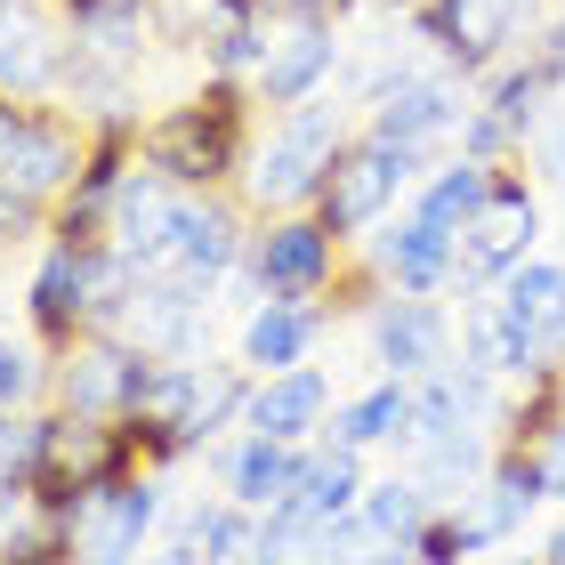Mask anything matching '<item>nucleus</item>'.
<instances>
[{"label":"nucleus","mask_w":565,"mask_h":565,"mask_svg":"<svg viewBox=\"0 0 565 565\" xmlns=\"http://www.w3.org/2000/svg\"><path fill=\"white\" fill-rule=\"evenodd\" d=\"M243 138H250V97L243 82L211 73V89H194L186 106H170L138 138V162L153 178H170L178 194H211L226 170H243Z\"/></svg>","instance_id":"obj_1"},{"label":"nucleus","mask_w":565,"mask_h":565,"mask_svg":"<svg viewBox=\"0 0 565 565\" xmlns=\"http://www.w3.org/2000/svg\"><path fill=\"white\" fill-rule=\"evenodd\" d=\"M153 518H162V501H153V477L121 469V477H97L89 493H73L57 509V550L65 565H130L146 550Z\"/></svg>","instance_id":"obj_2"},{"label":"nucleus","mask_w":565,"mask_h":565,"mask_svg":"<svg viewBox=\"0 0 565 565\" xmlns=\"http://www.w3.org/2000/svg\"><path fill=\"white\" fill-rule=\"evenodd\" d=\"M340 146H348L340 106H316V97H307V106H282L267 146L250 153V202H259V211H299V202H316Z\"/></svg>","instance_id":"obj_3"},{"label":"nucleus","mask_w":565,"mask_h":565,"mask_svg":"<svg viewBox=\"0 0 565 565\" xmlns=\"http://www.w3.org/2000/svg\"><path fill=\"white\" fill-rule=\"evenodd\" d=\"M420 170V146H388V138H348L340 153H331L323 170V194H316V218L331 226V235H364V226H380L396 211V194L413 186Z\"/></svg>","instance_id":"obj_4"},{"label":"nucleus","mask_w":565,"mask_h":565,"mask_svg":"<svg viewBox=\"0 0 565 565\" xmlns=\"http://www.w3.org/2000/svg\"><path fill=\"white\" fill-rule=\"evenodd\" d=\"M89 162V130L49 106H0V194L57 202Z\"/></svg>","instance_id":"obj_5"},{"label":"nucleus","mask_w":565,"mask_h":565,"mask_svg":"<svg viewBox=\"0 0 565 565\" xmlns=\"http://www.w3.org/2000/svg\"><path fill=\"white\" fill-rule=\"evenodd\" d=\"M130 452H138L130 420H82V413L49 420V436H41V469H33L41 518H57V509H65L73 493H89L97 477H121V469H130Z\"/></svg>","instance_id":"obj_6"},{"label":"nucleus","mask_w":565,"mask_h":565,"mask_svg":"<svg viewBox=\"0 0 565 565\" xmlns=\"http://www.w3.org/2000/svg\"><path fill=\"white\" fill-rule=\"evenodd\" d=\"M533 235H542V218H533V194L518 186V178H493L484 211L460 226V259H452V275H460V282H501L509 267H525Z\"/></svg>","instance_id":"obj_7"},{"label":"nucleus","mask_w":565,"mask_h":565,"mask_svg":"<svg viewBox=\"0 0 565 565\" xmlns=\"http://www.w3.org/2000/svg\"><path fill=\"white\" fill-rule=\"evenodd\" d=\"M146 372H153L146 348L89 340V348H73V364L57 372V396H65V413H82V420H130L138 396H146Z\"/></svg>","instance_id":"obj_8"},{"label":"nucleus","mask_w":565,"mask_h":565,"mask_svg":"<svg viewBox=\"0 0 565 565\" xmlns=\"http://www.w3.org/2000/svg\"><path fill=\"white\" fill-rule=\"evenodd\" d=\"M518 17H525V0H420V33L460 73L501 65V49L518 41Z\"/></svg>","instance_id":"obj_9"},{"label":"nucleus","mask_w":565,"mask_h":565,"mask_svg":"<svg viewBox=\"0 0 565 565\" xmlns=\"http://www.w3.org/2000/svg\"><path fill=\"white\" fill-rule=\"evenodd\" d=\"M97 250L106 243H73L57 235L41 250V267H33V323L49 331V340H73V331H89V307H97Z\"/></svg>","instance_id":"obj_10"},{"label":"nucleus","mask_w":565,"mask_h":565,"mask_svg":"<svg viewBox=\"0 0 565 565\" xmlns=\"http://www.w3.org/2000/svg\"><path fill=\"white\" fill-rule=\"evenodd\" d=\"M331 226L323 218H275L259 243H250V275H259V291L275 299H316L331 282Z\"/></svg>","instance_id":"obj_11"},{"label":"nucleus","mask_w":565,"mask_h":565,"mask_svg":"<svg viewBox=\"0 0 565 565\" xmlns=\"http://www.w3.org/2000/svg\"><path fill=\"white\" fill-rule=\"evenodd\" d=\"M493 307H501V323L518 331L525 364L542 372V355L565 340V267H550V259H525V267H509Z\"/></svg>","instance_id":"obj_12"},{"label":"nucleus","mask_w":565,"mask_h":565,"mask_svg":"<svg viewBox=\"0 0 565 565\" xmlns=\"http://www.w3.org/2000/svg\"><path fill=\"white\" fill-rule=\"evenodd\" d=\"M57 24L73 33V49H82L89 65L130 73L138 49L153 41V0H57Z\"/></svg>","instance_id":"obj_13"},{"label":"nucleus","mask_w":565,"mask_h":565,"mask_svg":"<svg viewBox=\"0 0 565 565\" xmlns=\"http://www.w3.org/2000/svg\"><path fill=\"white\" fill-rule=\"evenodd\" d=\"M372 340H380V364H388V380H428V372H445L452 323H445V307H436L428 291H404V299L380 307Z\"/></svg>","instance_id":"obj_14"},{"label":"nucleus","mask_w":565,"mask_h":565,"mask_svg":"<svg viewBox=\"0 0 565 565\" xmlns=\"http://www.w3.org/2000/svg\"><path fill=\"white\" fill-rule=\"evenodd\" d=\"M331 57H340V41H331V24H275L267 57H259V106H307V97L323 89Z\"/></svg>","instance_id":"obj_15"},{"label":"nucleus","mask_w":565,"mask_h":565,"mask_svg":"<svg viewBox=\"0 0 565 565\" xmlns=\"http://www.w3.org/2000/svg\"><path fill=\"white\" fill-rule=\"evenodd\" d=\"M452 121H460V97L436 73H396L372 97V138H388V146H436Z\"/></svg>","instance_id":"obj_16"},{"label":"nucleus","mask_w":565,"mask_h":565,"mask_svg":"<svg viewBox=\"0 0 565 565\" xmlns=\"http://www.w3.org/2000/svg\"><path fill=\"white\" fill-rule=\"evenodd\" d=\"M323 413H331V380L307 372V364H291V372H267L259 388H250L243 428L250 436H282V445H307V436L323 428Z\"/></svg>","instance_id":"obj_17"},{"label":"nucleus","mask_w":565,"mask_h":565,"mask_svg":"<svg viewBox=\"0 0 565 565\" xmlns=\"http://www.w3.org/2000/svg\"><path fill=\"white\" fill-rule=\"evenodd\" d=\"M235 259H243L235 211H226V202H211V194H186V202H178V235H170V275L202 291V282H218Z\"/></svg>","instance_id":"obj_18"},{"label":"nucleus","mask_w":565,"mask_h":565,"mask_svg":"<svg viewBox=\"0 0 565 565\" xmlns=\"http://www.w3.org/2000/svg\"><path fill=\"white\" fill-rule=\"evenodd\" d=\"M57 73H65L57 24H49L33 0H0V82L17 97H33V89H57Z\"/></svg>","instance_id":"obj_19"},{"label":"nucleus","mask_w":565,"mask_h":565,"mask_svg":"<svg viewBox=\"0 0 565 565\" xmlns=\"http://www.w3.org/2000/svg\"><path fill=\"white\" fill-rule=\"evenodd\" d=\"M452 259H460V235L436 226L428 211H413L388 243H380V275H388L396 291H436V282H452Z\"/></svg>","instance_id":"obj_20"},{"label":"nucleus","mask_w":565,"mask_h":565,"mask_svg":"<svg viewBox=\"0 0 565 565\" xmlns=\"http://www.w3.org/2000/svg\"><path fill=\"white\" fill-rule=\"evenodd\" d=\"M307 445H282V436H243L235 452H226V493H235L243 509H275L291 484L307 477Z\"/></svg>","instance_id":"obj_21"},{"label":"nucleus","mask_w":565,"mask_h":565,"mask_svg":"<svg viewBox=\"0 0 565 565\" xmlns=\"http://www.w3.org/2000/svg\"><path fill=\"white\" fill-rule=\"evenodd\" d=\"M316 331H323V307H316V299H267L259 316H250V331H243V364L291 372V364H307Z\"/></svg>","instance_id":"obj_22"},{"label":"nucleus","mask_w":565,"mask_h":565,"mask_svg":"<svg viewBox=\"0 0 565 565\" xmlns=\"http://www.w3.org/2000/svg\"><path fill=\"white\" fill-rule=\"evenodd\" d=\"M380 436H413V388H404V380H380L372 396H355L348 413L331 420V445H348V452L380 445Z\"/></svg>","instance_id":"obj_23"},{"label":"nucleus","mask_w":565,"mask_h":565,"mask_svg":"<svg viewBox=\"0 0 565 565\" xmlns=\"http://www.w3.org/2000/svg\"><path fill=\"white\" fill-rule=\"evenodd\" d=\"M484 194H493V162H469V153H460V162H445V170L420 186L413 211H428L436 226H452V235H460V226L484 211Z\"/></svg>","instance_id":"obj_24"},{"label":"nucleus","mask_w":565,"mask_h":565,"mask_svg":"<svg viewBox=\"0 0 565 565\" xmlns=\"http://www.w3.org/2000/svg\"><path fill=\"white\" fill-rule=\"evenodd\" d=\"M186 542L202 550V565H259V509H243V501L194 509Z\"/></svg>","instance_id":"obj_25"},{"label":"nucleus","mask_w":565,"mask_h":565,"mask_svg":"<svg viewBox=\"0 0 565 565\" xmlns=\"http://www.w3.org/2000/svg\"><path fill=\"white\" fill-rule=\"evenodd\" d=\"M316 565H404L413 557V542H396V533H380L364 509H348L340 525H323L316 533V550H307Z\"/></svg>","instance_id":"obj_26"},{"label":"nucleus","mask_w":565,"mask_h":565,"mask_svg":"<svg viewBox=\"0 0 565 565\" xmlns=\"http://www.w3.org/2000/svg\"><path fill=\"white\" fill-rule=\"evenodd\" d=\"M460 340H469V372H533L525 348H518V331L501 323L493 299H477L469 316H460Z\"/></svg>","instance_id":"obj_27"},{"label":"nucleus","mask_w":565,"mask_h":565,"mask_svg":"<svg viewBox=\"0 0 565 565\" xmlns=\"http://www.w3.org/2000/svg\"><path fill=\"white\" fill-rule=\"evenodd\" d=\"M355 509H364L380 533H396V542H420V525H428V484H420V477H388V484H372Z\"/></svg>","instance_id":"obj_28"},{"label":"nucleus","mask_w":565,"mask_h":565,"mask_svg":"<svg viewBox=\"0 0 565 565\" xmlns=\"http://www.w3.org/2000/svg\"><path fill=\"white\" fill-rule=\"evenodd\" d=\"M33 388H41V355L17 348V340H0V413H24Z\"/></svg>","instance_id":"obj_29"},{"label":"nucleus","mask_w":565,"mask_h":565,"mask_svg":"<svg viewBox=\"0 0 565 565\" xmlns=\"http://www.w3.org/2000/svg\"><path fill=\"white\" fill-rule=\"evenodd\" d=\"M509 146H518V130H509V121L493 114V106H484V114H469V121H460V153H469V162H501V153Z\"/></svg>","instance_id":"obj_30"},{"label":"nucleus","mask_w":565,"mask_h":565,"mask_svg":"<svg viewBox=\"0 0 565 565\" xmlns=\"http://www.w3.org/2000/svg\"><path fill=\"white\" fill-rule=\"evenodd\" d=\"M259 17H275V24H340L355 0H250Z\"/></svg>","instance_id":"obj_31"},{"label":"nucleus","mask_w":565,"mask_h":565,"mask_svg":"<svg viewBox=\"0 0 565 565\" xmlns=\"http://www.w3.org/2000/svg\"><path fill=\"white\" fill-rule=\"evenodd\" d=\"M533 469H542V493L565 501V420L542 428V445H533Z\"/></svg>","instance_id":"obj_32"},{"label":"nucleus","mask_w":565,"mask_h":565,"mask_svg":"<svg viewBox=\"0 0 565 565\" xmlns=\"http://www.w3.org/2000/svg\"><path fill=\"white\" fill-rule=\"evenodd\" d=\"M542 170H550V178H557V186H565V121H557V130L542 138Z\"/></svg>","instance_id":"obj_33"},{"label":"nucleus","mask_w":565,"mask_h":565,"mask_svg":"<svg viewBox=\"0 0 565 565\" xmlns=\"http://www.w3.org/2000/svg\"><path fill=\"white\" fill-rule=\"evenodd\" d=\"M542 565H565V525H557V542H550V557Z\"/></svg>","instance_id":"obj_34"},{"label":"nucleus","mask_w":565,"mask_h":565,"mask_svg":"<svg viewBox=\"0 0 565 565\" xmlns=\"http://www.w3.org/2000/svg\"><path fill=\"white\" fill-rule=\"evenodd\" d=\"M33 565H65V550H57V557H33Z\"/></svg>","instance_id":"obj_35"},{"label":"nucleus","mask_w":565,"mask_h":565,"mask_svg":"<svg viewBox=\"0 0 565 565\" xmlns=\"http://www.w3.org/2000/svg\"><path fill=\"white\" fill-rule=\"evenodd\" d=\"M501 565H533V557H501Z\"/></svg>","instance_id":"obj_36"}]
</instances>
